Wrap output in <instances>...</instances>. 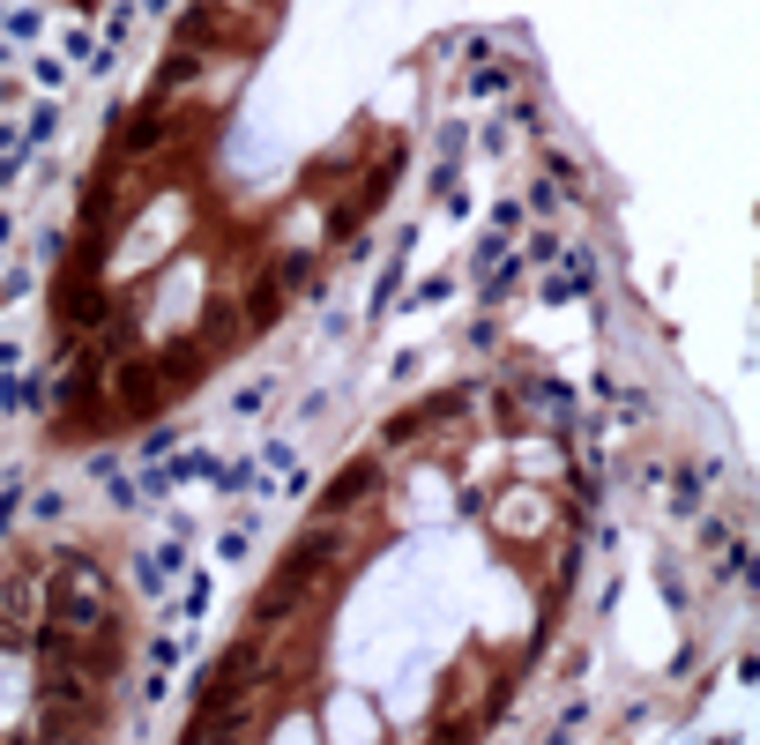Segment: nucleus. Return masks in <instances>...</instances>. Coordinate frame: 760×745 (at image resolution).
<instances>
[{
  "label": "nucleus",
  "instance_id": "12",
  "mask_svg": "<svg viewBox=\"0 0 760 745\" xmlns=\"http://www.w3.org/2000/svg\"><path fill=\"white\" fill-rule=\"evenodd\" d=\"M38 31H45L38 8H8V15H0V45H31Z\"/></svg>",
  "mask_w": 760,
  "mask_h": 745
},
{
  "label": "nucleus",
  "instance_id": "8",
  "mask_svg": "<svg viewBox=\"0 0 760 745\" xmlns=\"http://www.w3.org/2000/svg\"><path fill=\"white\" fill-rule=\"evenodd\" d=\"M485 738V716H432L425 745H477Z\"/></svg>",
  "mask_w": 760,
  "mask_h": 745
},
{
  "label": "nucleus",
  "instance_id": "9",
  "mask_svg": "<svg viewBox=\"0 0 760 745\" xmlns=\"http://www.w3.org/2000/svg\"><path fill=\"white\" fill-rule=\"evenodd\" d=\"M253 485H269V477H261V462H224V470H216V493H224V499H247Z\"/></svg>",
  "mask_w": 760,
  "mask_h": 745
},
{
  "label": "nucleus",
  "instance_id": "25",
  "mask_svg": "<svg viewBox=\"0 0 760 745\" xmlns=\"http://www.w3.org/2000/svg\"><path fill=\"white\" fill-rule=\"evenodd\" d=\"M522 224H530V209H522V202H500V209H492V232H500V239H514Z\"/></svg>",
  "mask_w": 760,
  "mask_h": 745
},
{
  "label": "nucleus",
  "instance_id": "30",
  "mask_svg": "<svg viewBox=\"0 0 760 745\" xmlns=\"http://www.w3.org/2000/svg\"><path fill=\"white\" fill-rule=\"evenodd\" d=\"M492 343H500V321H492V314H477V321H470V351H492Z\"/></svg>",
  "mask_w": 760,
  "mask_h": 745
},
{
  "label": "nucleus",
  "instance_id": "39",
  "mask_svg": "<svg viewBox=\"0 0 760 745\" xmlns=\"http://www.w3.org/2000/svg\"><path fill=\"white\" fill-rule=\"evenodd\" d=\"M75 15H83V23L90 15H105V0H75Z\"/></svg>",
  "mask_w": 760,
  "mask_h": 745
},
{
  "label": "nucleus",
  "instance_id": "21",
  "mask_svg": "<svg viewBox=\"0 0 760 745\" xmlns=\"http://www.w3.org/2000/svg\"><path fill=\"white\" fill-rule=\"evenodd\" d=\"M507 253H514V247H507L500 232H485V239H477V253H470V261H477V276H492V269H500Z\"/></svg>",
  "mask_w": 760,
  "mask_h": 745
},
{
  "label": "nucleus",
  "instance_id": "27",
  "mask_svg": "<svg viewBox=\"0 0 760 745\" xmlns=\"http://www.w3.org/2000/svg\"><path fill=\"white\" fill-rule=\"evenodd\" d=\"M723 575H731V581H746V589H753V544H746V537H738V552L723 559Z\"/></svg>",
  "mask_w": 760,
  "mask_h": 745
},
{
  "label": "nucleus",
  "instance_id": "37",
  "mask_svg": "<svg viewBox=\"0 0 760 745\" xmlns=\"http://www.w3.org/2000/svg\"><path fill=\"white\" fill-rule=\"evenodd\" d=\"M23 179V157H0V187H15Z\"/></svg>",
  "mask_w": 760,
  "mask_h": 745
},
{
  "label": "nucleus",
  "instance_id": "6",
  "mask_svg": "<svg viewBox=\"0 0 760 745\" xmlns=\"http://www.w3.org/2000/svg\"><path fill=\"white\" fill-rule=\"evenodd\" d=\"M514 83H522V75H514L507 60H477V68L463 75V90H470V97H514Z\"/></svg>",
  "mask_w": 760,
  "mask_h": 745
},
{
  "label": "nucleus",
  "instance_id": "24",
  "mask_svg": "<svg viewBox=\"0 0 760 745\" xmlns=\"http://www.w3.org/2000/svg\"><path fill=\"white\" fill-rule=\"evenodd\" d=\"M142 663H150V671H165V678H171V663H179V641H171V634H150V649H142Z\"/></svg>",
  "mask_w": 760,
  "mask_h": 745
},
{
  "label": "nucleus",
  "instance_id": "3",
  "mask_svg": "<svg viewBox=\"0 0 760 745\" xmlns=\"http://www.w3.org/2000/svg\"><path fill=\"white\" fill-rule=\"evenodd\" d=\"M231 306H239L247 335H269V329H284V306H292V291L276 284V269L261 261V269H247V284L231 291Z\"/></svg>",
  "mask_w": 760,
  "mask_h": 745
},
{
  "label": "nucleus",
  "instance_id": "28",
  "mask_svg": "<svg viewBox=\"0 0 760 745\" xmlns=\"http://www.w3.org/2000/svg\"><path fill=\"white\" fill-rule=\"evenodd\" d=\"M31 75H38V90H68V68L45 52V60H31Z\"/></svg>",
  "mask_w": 760,
  "mask_h": 745
},
{
  "label": "nucleus",
  "instance_id": "26",
  "mask_svg": "<svg viewBox=\"0 0 760 745\" xmlns=\"http://www.w3.org/2000/svg\"><path fill=\"white\" fill-rule=\"evenodd\" d=\"M470 150V127H440V165H463Z\"/></svg>",
  "mask_w": 760,
  "mask_h": 745
},
{
  "label": "nucleus",
  "instance_id": "18",
  "mask_svg": "<svg viewBox=\"0 0 760 745\" xmlns=\"http://www.w3.org/2000/svg\"><path fill=\"white\" fill-rule=\"evenodd\" d=\"M210 604H216V581H210V575H194V581H187V596H179V619H202Z\"/></svg>",
  "mask_w": 760,
  "mask_h": 745
},
{
  "label": "nucleus",
  "instance_id": "10",
  "mask_svg": "<svg viewBox=\"0 0 760 745\" xmlns=\"http://www.w3.org/2000/svg\"><path fill=\"white\" fill-rule=\"evenodd\" d=\"M545 179H551V187H567V202H582V187H590V179H582V165H574L567 150H545Z\"/></svg>",
  "mask_w": 760,
  "mask_h": 745
},
{
  "label": "nucleus",
  "instance_id": "33",
  "mask_svg": "<svg viewBox=\"0 0 760 745\" xmlns=\"http://www.w3.org/2000/svg\"><path fill=\"white\" fill-rule=\"evenodd\" d=\"M261 470H298V462H292V448H284V440H261Z\"/></svg>",
  "mask_w": 760,
  "mask_h": 745
},
{
  "label": "nucleus",
  "instance_id": "22",
  "mask_svg": "<svg viewBox=\"0 0 760 745\" xmlns=\"http://www.w3.org/2000/svg\"><path fill=\"white\" fill-rule=\"evenodd\" d=\"M448 291H455V276H425V284L411 291V298H403V314H418V306H440Z\"/></svg>",
  "mask_w": 760,
  "mask_h": 745
},
{
  "label": "nucleus",
  "instance_id": "11",
  "mask_svg": "<svg viewBox=\"0 0 760 745\" xmlns=\"http://www.w3.org/2000/svg\"><path fill=\"white\" fill-rule=\"evenodd\" d=\"M52 127H60V105L45 97V105H31V120L15 127V134H23V150H45V142H52Z\"/></svg>",
  "mask_w": 760,
  "mask_h": 745
},
{
  "label": "nucleus",
  "instance_id": "15",
  "mask_svg": "<svg viewBox=\"0 0 760 745\" xmlns=\"http://www.w3.org/2000/svg\"><path fill=\"white\" fill-rule=\"evenodd\" d=\"M127 581H134V589H142V596H165V559H157V544H150V559H134V567H127Z\"/></svg>",
  "mask_w": 760,
  "mask_h": 745
},
{
  "label": "nucleus",
  "instance_id": "5",
  "mask_svg": "<svg viewBox=\"0 0 760 745\" xmlns=\"http://www.w3.org/2000/svg\"><path fill=\"white\" fill-rule=\"evenodd\" d=\"M403 269H411V239L388 253V269H380L373 298H366V314H373V321H388V314H395V298H403Z\"/></svg>",
  "mask_w": 760,
  "mask_h": 745
},
{
  "label": "nucleus",
  "instance_id": "4",
  "mask_svg": "<svg viewBox=\"0 0 760 745\" xmlns=\"http://www.w3.org/2000/svg\"><path fill=\"white\" fill-rule=\"evenodd\" d=\"M582 291H596V253L567 247V276H559V269L545 276V306H567V298H582Z\"/></svg>",
  "mask_w": 760,
  "mask_h": 745
},
{
  "label": "nucleus",
  "instance_id": "14",
  "mask_svg": "<svg viewBox=\"0 0 760 745\" xmlns=\"http://www.w3.org/2000/svg\"><path fill=\"white\" fill-rule=\"evenodd\" d=\"M276 388H284V380H269V372H261V380H247V388H239V395H231V411H239V417L269 411V403H276Z\"/></svg>",
  "mask_w": 760,
  "mask_h": 745
},
{
  "label": "nucleus",
  "instance_id": "29",
  "mask_svg": "<svg viewBox=\"0 0 760 745\" xmlns=\"http://www.w3.org/2000/svg\"><path fill=\"white\" fill-rule=\"evenodd\" d=\"M656 589H664V596H672V612H686V581H678V567H672V559H664V567H656Z\"/></svg>",
  "mask_w": 760,
  "mask_h": 745
},
{
  "label": "nucleus",
  "instance_id": "38",
  "mask_svg": "<svg viewBox=\"0 0 760 745\" xmlns=\"http://www.w3.org/2000/svg\"><path fill=\"white\" fill-rule=\"evenodd\" d=\"M171 0H134V15H165Z\"/></svg>",
  "mask_w": 760,
  "mask_h": 745
},
{
  "label": "nucleus",
  "instance_id": "19",
  "mask_svg": "<svg viewBox=\"0 0 760 745\" xmlns=\"http://www.w3.org/2000/svg\"><path fill=\"white\" fill-rule=\"evenodd\" d=\"M247 552H253V530H247V522H231V530L216 537V559H224V567H239Z\"/></svg>",
  "mask_w": 760,
  "mask_h": 745
},
{
  "label": "nucleus",
  "instance_id": "35",
  "mask_svg": "<svg viewBox=\"0 0 760 745\" xmlns=\"http://www.w3.org/2000/svg\"><path fill=\"white\" fill-rule=\"evenodd\" d=\"M120 470V448H90V477H112Z\"/></svg>",
  "mask_w": 760,
  "mask_h": 745
},
{
  "label": "nucleus",
  "instance_id": "20",
  "mask_svg": "<svg viewBox=\"0 0 760 745\" xmlns=\"http://www.w3.org/2000/svg\"><path fill=\"white\" fill-rule=\"evenodd\" d=\"M23 507H31L38 522H60V515H68V493H60V485H38V493L23 499Z\"/></svg>",
  "mask_w": 760,
  "mask_h": 745
},
{
  "label": "nucleus",
  "instance_id": "31",
  "mask_svg": "<svg viewBox=\"0 0 760 745\" xmlns=\"http://www.w3.org/2000/svg\"><path fill=\"white\" fill-rule=\"evenodd\" d=\"M23 291H31V269H23V261H15V269H0V306H8V298H23Z\"/></svg>",
  "mask_w": 760,
  "mask_h": 745
},
{
  "label": "nucleus",
  "instance_id": "1",
  "mask_svg": "<svg viewBox=\"0 0 760 745\" xmlns=\"http://www.w3.org/2000/svg\"><path fill=\"white\" fill-rule=\"evenodd\" d=\"M470 395H477V380H455V388H440V395H418L411 411H395L388 425H380V456H411V448H425L432 433H448V425L463 417Z\"/></svg>",
  "mask_w": 760,
  "mask_h": 745
},
{
  "label": "nucleus",
  "instance_id": "36",
  "mask_svg": "<svg viewBox=\"0 0 760 745\" xmlns=\"http://www.w3.org/2000/svg\"><path fill=\"white\" fill-rule=\"evenodd\" d=\"M8 247H15V216L0 209V269H8Z\"/></svg>",
  "mask_w": 760,
  "mask_h": 745
},
{
  "label": "nucleus",
  "instance_id": "34",
  "mask_svg": "<svg viewBox=\"0 0 760 745\" xmlns=\"http://www.w3.org/2000/svg\"><path fill=\"white\" fill-rule=\"evenodd\" d=\"M68 60H83L90 68V60H97V38H90V31H68Z\"/></svg>",
  "mask_w": 760,
  "mask_h": 745
},
{
  "label": "nucleus",
  "instance_id": "2",
  "mask_svg": "<svg viewBox=\"0 0 760 745\" xmlns=\"http://www.w3.org/2000/svg\"><path fill=\"white\" fill-rule=\"evenodd\" d=\"M380 493H388V456H380V448H373V456H351L336 477L321 485L313 522H358L366 507H380Z\"/></svg>",
  "mask_w": 760,
  "mask_h": 745
},
{
  "label": "nucleus",
  "instance_id": "23",
  "mask_svg": "<svg viewBox=\"0 0 760 745\" xmlns=\"http://www.w3.org/2000/svg\"><path fill=\"white\" fill-rule=\"evenodd\" d=\"M105 499H112V507H120V515H134V507H142V485H134V477H120V470H112V477H105Z\"/></svg>",
  "mask_w": 760,
  "mask_h": 745
},
{
  "label": "nucleus",
  "instance_id": "13",
  "mask_svg": "<svg viewBox=\"0 0 760 745\" xmlns=\"http://www.w3.org/2000/svg\"><path fill=\"white\" fill-rule=\"evenodd\" d=\"M171 456H179V425L150 417V433H142V462H171Z\"/></svg>",
  "mask_w": 760,
  "mask_h": 745
},
{
  "label": "nucleus",
  "instance_id": "7",
  "mask_svg": "<svg viewBox=\"0 0 760 745\" xmlns=\"http://www.w3.org/2000/svg\"><path fill=\"white\" fill-rule=\"evenodd\" d=\"M701 485H709V470H701V462H686V470L672 477V515H678V522H693V515H701Z\"/></svg>",
  "mask_w": 760,
  "mask_h": 745
},
{
  "label": "nucleus",
  "instance_id": "32",
  "mask_svg": "<svg viewBox=\"0 0 760 745\" xmlns=\"http://www.w3.org/2000/svg\"><path fill=\"white\" fill-rule=\"evenodd\" d=\"M551 209H559V187L537 179V187H530V216H551Z\"/></svg>",
  "mask_w": 760,
  "mask_h": 745
},
{
  "label": "nucleus",
  "instance_id": "17",
  "mask_svg": "<svg viewBox=\"0 0 760 745\" xmlns=\"http://www.w3.org/2000/svg\"><path fill=\"white\" fill-rule=\"evenodd\" d=\"M15 522H23V477L0 485V544H15Z\"/></svg>",
  "mask_w": 760,
  "mask_h": 745
},
{
  "label": "nucleus",
  "instance_id": "16",
  "mask_svg": "<svg viewBox=\"0 0 760 745\" xmlns=\"http://www.w3.org/2000/svg\"><path fill=\"white\" fill-rule=\"evenodd\" d=\"M559 232H530V247H522V269H559Z\"/></svg>",
  "mask_w": 760,
  "mask_h": 745
}]
</instances>
